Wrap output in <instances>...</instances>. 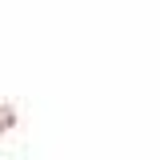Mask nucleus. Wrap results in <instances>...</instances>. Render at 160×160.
I'll list each match as a JSON object with an SVG mask.
<instances>
[]
</instances>
